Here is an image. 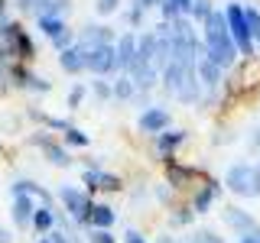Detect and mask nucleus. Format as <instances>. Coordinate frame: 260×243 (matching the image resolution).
Returning <instances> with one entry per match:
<instances>
[{"mask_svg":"<svg viewBox=\"0 0 260 243\" xmlns=\"http://www.w3.org/2000/svg\"><path fill=\"white\" fill-rule=\"evenodd\" d=\"M202 55L208 62H215L221 71L234 68L241 59L238 46H234L231 32H228V23H224V10H211L202 23Z\"/></svg>","mask_w":260,"mask_h":243,"instance_id":"f257e3e1","label":"nucleus"},{"mask_svg":"<svg viewBox=\"0 0 260 243\" xmlns=\"http://www.w3.org/2000/svg\"><path fill=\"white\" fill-rule=\"evenodd\" d=\"M0 43H4L10 62L29 65L36 59V43H32V36L23 29V23H16V20H7L4 26H0Z\"/></svg>","mask_w":260,"mask_h":243,"instance_id":"f03ea898","label":"nucleus"},{"mask_svg":"<svg viewBox=\"0 0 260 243\" xmlns=\"http://www.w3.org/2000/svg\"><path fill=\"white\" fill-rule=\"evenodd\" d=\"M221 185L238 198H260V166L257 162H234V166H228Z\"/></svg>","mask_w":260,"mask_h":243,"instance_id":"7ed1b4c3","label":"nucleus"},{"mask_svg":"<svg viewBox=\"0 0 260 243\" xmlns=\"http://www.w3.org/2000/svg\"><path fill=\"white\" fill-rule=\"evenodd\" d=\"M224 23H228V32H231L234 46L244 59H254V39H250V29H247V20H244V4H224Z\"/></svg>","mask_w":260,"mask_h":243,"instance_id":"20e7f679","label":"nucleus"},{"mask_svg":"<svg viewBox=\"0 0 260 243\" xmlns=\"http://www.w3.org/2000/svg\"><path fill=\"white\" fill-rule=\"evenodd\" d=\"M59 201L65 208V214L72 217V224L75 227H88V211H91V194L85 188H78V185H59Z\"/></svg>","mask_w":260,"mask_h":243,"instance_id":"39448f33","label":"nucleus"},{"mask_svg":"<svg viewBox=\"0 0 260 243\" xmlns=\"http://www.w3.org/2000/svg\"><path fill=\"white\" fill-rule=\"evenodd\" d=\"M29 143H32V146H39V149L46 152V159L52 162V166H59V169H69L72 162H75V159H72V152H69V146H65V143H55V140H52V133H46V130L32 133V136H29Z\"/></svg>","mask_w":260,"mask_h":243,"instance_id":"423d86ee","label":"nucleus"},{"mask_svg":"<svg viewBox=\"0 0 260 243\" xmlns=\"http://www.w3.org/2000/svg\"><path fill=\"white\" fill-rule=\"evenodd\" d=\"M81 185H85V191H120L124 188V178L114 175V172H104L101 166H88L85 172H81Z\"/></svg>","mask_w":260,"mask_h":243,"instance_id":"0eeeda50","label":"nucleus"},{"mask_svg":"<svg viewBox=\"0 0 260 243\" xmlns=\"http://www.w3.org/2000/svg\"><path fill=\"white\" fill-rule=\"evenodd\" d=\"M85 71H91L94 78H108L117 71V55H114V43L98 46L94 52L85 55Z\"/></svg>","mask_w":260,"mask_h":243,"instance_id":"6e6552de","label":"nucleus"},{"mask_svg":"<svg viewBox=\"0 0 260 243\" xmlns=\"http://www.w3.org/2000/svg\"><path fill=\"white\" fill-rule=\"evenodd\" d=\"M7 75H10V85H16V88H26V91H36V94H49V91H52V81H46L43 75L29 71L26 65H20V62H10Z\"/></svg>","mask_w":260,"mask_h":243,"instance_id":"1a4fd4ad","label":"nucleus"},{"mask_svg":"<svg viewBox=\"0 0 260 243\" xmlns=\"http://www.w3.org/2000/svg\"><path fill=\"white\" fill-rule=\"evenodd\" d=\"M108 43H114V29L104 26V23H91V26H85L75 36V49H78L81 55L94 52L98 46H108Z\"/></svg>","mask_w":260,"mask_h":243,"instance_id":"9d476101","label":"nucleus"},{"mask_svg":"<svg viewBox=\"0 0 260 243\" xmlns=\"http://www.w3.org/2000/svg\"><path fill=\"white\" fill-rule=\"evenodd\" d=\"M221 221H224L228 230H234L238 237H250V233L260 230L257 221H254V214H250V211H244V208H238V205H224Z\"/></svg>","mask_w":260,"mask_h":243,"instance_id":"9b49d317","label":"nucleus"},{"mask_svg":"<svg viewBox=\"0 0 260 243\" xmlns=\"http://www.w3.org/2000/svg\"><path fill=\"white\" fill-rule=\"evenodd\" d=\"M169 127H173V113L166 107H146L140 113V120H137V130L146 133V136H159V133H166Z\"/></svg>","mask_w":260,"mask_h":243,"instance_id":"f8f14e48","label":"nucleus"},{"mask_svg":"<svg viewBox=\"0 0 260 243\" xmlns=\"http://www.w3.org/2000/svg\"><path fill=\"white\" fill-rule=\"evenodd\" d=\"M195 178H205V172L202 169H195V166H182V162H176V159H169L166 162V185L169 188H189V185H195Z\"/></svg>","mask_w":260,"mask_h":243,"instance_id":"ddd939ff","label":"nucleus"},{"mask_svg":"<svg viewBox=\"0 0 260 243\" xmlns=\"http://www.w3.org/2000/svg\"><path fill=\"white\" fill-rule=\"evenodd\" d=\"M221 191H224V185L218 182V178H205V182H202L199 188H195L192 201H189L192 211H195V214H208V208L215 205V198H218Z\"/></svg>","mask_w":260,"mask_h":243,"instance_id":"4468645a","label":"nucleus"},{"mask_svg":"<svg viewBox=\"0 0 260 243\" xmlns=\"http://www.w3.org/2000/svg\"><path fill=\"white\" fill-rule=\"evenodd\" d=\"M260 85V59H247L238 68V75L231 78V94H241V91H250V88Z\"/></svg>","mask_w":260,"mask_h":243,"instance_id":"2eb2a0df","label":"nucleus"},{"mask_svg":"<svg viewBox=\"0 0 260 243\" xmlns=\"http://www.w3.org/2000/svg\"><path fill=\"white\" fill-rule=\"evenodd\" d=\"M114 55H117V71L127 75L130 62H134V55H137V32L134 29H124L117 39H114Z\"/></svg>","mask_w":260,"mask_h":243,"instance_id":"dca6fc26","label":"nucleus"},{"mask_svg":"<svg viewBox=\"0 0 260 243\" xmlns=\"http://www.w3.org/2000/svg\"><path fill=\"white\" fill-rule=\"evenodd\" d=\"M36 198H29V194H16L13 205H10V217L16 224V230H29L32 227V214H36Z\"/></svg>","mask_w":260,"mask_h":243,"instance_id":"f3484780","label":"nucleus"},{"mask_svg":"<svg viewBox=\"0 0 260 243\" xmlns=\"http://www.w3.org/2000/svg\"><path fill=\"white\" fill-rule=\"evenodd\" d=\"M185 130H166V133H159L156 136V156L162 162H169V159H176V149L185 143Z\"/></svg>","mask_w":260,"mask_h":243,"instance_id":"a211bd4d","label":"nucleus"},{"mask_svg":"<svg viewBox=\"0 0 260 243\" xmlns=\"http://www.w3.org/2000/svg\"><path fill=\"white\" fill-rule=\"evenodd\" d=\"M10 194H13V198H16V194H29V198H36V205L52 208V194H49L39 182H32V178H16V182L10 185Z\"/></svg>","mask_w":260,"mask_h":243,"instance_id":"6ab92c4d","label":"nucleus"},{"mask_svg":"<svg viewBox=\"0 0 260 243\" xmlns=\"http://www.w3.org/2000/svg\"><path fill=\"white\" fill-rule=\"evenodd\" d=\"M114 221H117V214H114L111 205H91V211H88V230H111Z\"/></svg>","mask_w":260,"mask_h":243,"instance_id":"aec40b11","label":"nucleus"},{"mask_svg":"<svg viewBox=\"0 0 260 243\" xmlns=\"http://www.w3.org/2000/svg\"><path fill=\"white\" fill-rule=\"evenodd\" d=\"M29 230H36L39 237H49V233L55 230V208L39 205L36 214H32V227H29Z\"/></svg>","mask_w":260,"mask_h":243,"instance_id":"412c9836","label":"nucleus"},{"mask_svg":"<svg viewBox=\"0 0 260 243\" xmlns=\"http://www.w3.org/2000/svg\"><path fill=\"white\" fill-rule=\"evenodd\" d=\"M59 68L65 75H81V71H85V55H81L75 46L65 49V52H59Z\"/></svg>","mask_w":260,"mask_h":243,"instance_id":"4be33fe9","label":"nucleus"},{"mask_svg":"<svg viewBox=\"0 0 260 243\" xmlns=\"http://www.w3.org/2000/svg\"><path fill=\"white\" fill-rule=\"evenodd\" d=\"M159 10H162V23H173L179 16H189L192 0H159Z\"/></svg>","mask_w":260,"mask_h":243,"instance_id":"5701e85b","label":"nucleus"},{"mask_svg":"<svg viewBox=\"0 0 260 243\" xmlns=\"http://www.w3.org/2000/svg\"><path fill=\"white\" fill-rule=\"evenodd\" d=\"M69 13H72V0H43L32 16H36V20L39 16H59V20H65Z\"/></svg>","mask_w":260,"mask_h":243,"instance_id":"b1692460","label":"nucleus"},{"mask_svg":"<svg viewBox=\"0 0 260 243\" xmlns=\"http://www.w3.org/2000/svg\"><path fill=\"white\" fill-rule=\"evenodd\" d=\"M36 26H39V32H43L49 43H52L55 36H62V32L69 29V23L59 20V16H39V20H36Z\"/></svg>","mask_w":260,"mask_h":243,"instance_id":"393cba45","label":"nucleus"},{"mask_svg":"<svg viewBox=\"0 0 260 243\" xmlns=\"http://www.w3.org/2000/svg\"><path fill=\"white\" fill-rule=\"evenodd\" d=\"M111 91H114V101H134L137 97V88H134V81H130L127 75H117L111 81Z\"/></svg>","mask_w":260,"mask_h":243,"instance_id":"a878e982","label":"nucleus"},{"mask_svg":"<svg viewBox=\"0 0 260 243\" xmlns=\"http://www.w3.org/2000/svg\"><path fill=\"white\" fill-rule=\"evenodd\" d=\"M192 217H195L192 205H173V208H169V224H173V227H185V224H192Z\"/></svg>","mask_w":260,"mask_h":243,"instance_id":"bb28decb","label":"nucleus"},{"mask_svg":"<svg viewBox=\"0 0 260 243\" xmlns=\"http://www.w3.org/2000/svg\"><path fill=\"white\" fill-rule=\"evenodd\" d=\"M244 20H247V29H250V39H254V46L260 43V10L254 4H244Z\"/></svg>","mask_w":260,"mask_h":243,"instance_id":"cd10ccee","label":"nucleus"},{"mask_svg":"<svg viewBox=\"0 0 260 243\" xmlns=\"http://www.w3.org/2000/svg\"><path fill=\"white\" fill-rule=\"evenodd\" d=\"M62 143H65V146H78V149H85V146L91 143V140H88V133H85V130H78V127H69V130L62 133Z\"/></svg>","mask_w":260,"mask_h":243,"instance_id":"c85d7f7f","label":"nucleus"},{"mask_svg":"<svg viewBox=\"0 0 260 243\" xmlns=\"http://www.w3.org/2000/svg\"><path fill=\"white\" fill-rule=\"evenodd\" d=\"M215 10V7H211V0H192V10H189V16L192 20H199V23H205V16Z\"/></svg>","mask_w":260,"mask_h":243,"instance_id":"c756f323","label":"nucleus"},{"mask_svg":"<svg viewBox=\"0 0 260 243\" xmlns=\"http://www.w3.org/2000/svg\"><path fill=\"white\" fill-rule=\"evenodd\" d=\"M195 243H224V237H218V230H211V227H199V230L192 233Z\"/></svg>","mask_w":260,"mask_h":243,"instance_id":"7c9ffc66","label":"nucleus"},{"mask_svg":"<svg viewBox=\"0 0 260 243\" xmlns=\"http://www.w3.org/2000/svg\"><path fill=\"white\" fill-rule=\"evenodd\" d=\"M85 94H88L85 85H72V88H69V110H78L81 101H85Z\"/></svg>","mask_w":260,"mask_h":243,"instance_id":"2f4dec72","label":"nucleus"},{"mask_svg":"<svg viewBox=\"0 0 260 243\" xmlns=\"http://www.w3.org/2000/svg\"><path fill=\"white\" fill-rule=\"evenodd\" d=\"M91 91H94L98 101H111V97H114V91H111V81H104V78L91 81Z\"/></svg>","mask_w":260,"mask_h":243,"instance_id":"473e14b6","label":"nucleus"},{"mask_svg":"<svg viewBox=\"0 0 260 243\" xmlns=\"http://www.w3.org/2000/svg\"><path fill=\"white\" fill-rule=\"evenodd\" d=\"M72 46H75V32H72V29H65L62 36L52 39V49H55V52H65V49H72Z\"/></svg>","mask_w":260,"mask_h":243,"instance_id":"72a5a7b5","label":"nucleus"},{"mask_svg":"<svg viewBox=\"0 0 260 243\" xmlns=\"http://www.w3.org/2000/svg\"><path fill=\"white\" fill-rule=\"evenodd\" d=\"M94 10L101 16H111V13L120 10V0H94Z\"/></svg>","mask_w":260,"mask_h":243,"instance_id":"f704fd0d","label":"nucleus"},{"mask_svg":"<svg viewBox=\"0 0 260 243\" xmlns=\"http://www.w3.org/2000/svg\"><path fill=\"white\" fill-rule=\"evenodd\" d=\"M88 240L91 243H117V237L111 230H88Z\"/></svg>","mask_w":260,"mask_h":243,"instance_id":"c9c22d12","label":"nucleus"},{"mask_svg":"<svg viewBox=\"0 0 260 243\" xmlns=\"http://www.w3.org/2000/svg\"><path fill=\"white\" fill-rule=\"evenodd\" d=\"M127 23H130V26H134V29H140V23H143V10H140V7H130V10H127Z\"/></svg>","mask_w":260,"mask_h":243,"instance_id":"e433bc0d","label":"nucleus"},{"mask_svg":"<svg viewBox=\"0 0 260 243\" xmlns=\"http://www.w3.org/2000/svg\"><path fill=\"white\" fill-rule=\"evenodd\" d=\"M13 4H16V10H23V13H36L43 0H13Z\"/></svg>","mask_w":260,"mask_h":243,"instance_id":"4c0bfd02","label":"nucleus"},{"mask_svg":"<svg viewBox=\"0 0 260 243\" xmlns=\"http://www.w3.org/2000/svg\"><path fill=\"white\" fill-rule=\"evenodd\" d=\"M124 243H146V237L140 230H134V227H130V230H124Z\"/></svg>","mask_w":260,"mask_h":243,"instance_id":"58836bf2","label":"nucleus"},{"mask_svg":"<svg viewBox=\"0 0 260 243\" xmlns=\"http://www.w3.org/2000/svg\"><path fill=\"white\" fill-rule=\"evenodd\" d=\"M7 68H10V65H4V62H0V94H4L7 88H10V75H7Z\"/></svg>","mask_w":260,"mask_h":243,"instance_id":"ea45409f","label":"nucleus"},{"mask_svg":"<svg viewBox=\"0 0 260 243\" xmlns=\"http://www.w3.org/2000/svg\"><path fill=\"white\" fill-rule=\"evenodd\" d=\"M0 243H13V230L4 227V224H0Z\"/></svg>","mask_w":260,"mask_h":243,"instance_id":"a19ab883","label":"nucleus"},{"mask_svg":"<svg viewBox=\"0 0 260 243\" xmlns=\"http://www.w3.org/2000/svg\"><path fill=\"white\" fill-rule=\"evenodd\" d=\"M257 237H260V230H257V233H250V237H238V240H234V243H260Z\"/></svg>","mask_w":260,"mask_h":243,"instance_id":"79ce46f5","label":"nucleus"},{"mask_svg":"<svg viewBox=\"0 0 260 243\" xmlns=\"http://www.w3.org/2000/svg\"><path fill=\"white\" fill-rule=\"evenodd\" d=\"M156 243H182V240H176L173 233H162V237H156Z\"/></svg>","mask_w":260,"mask_h":243,"instance_id":"37998d69","label":"nucleus"},{"mask_svg":"<svg viewBox=\"0 0 260 243\" xmlns=\"http://www.w3.org/2000/svg\"><path fill=\"white\" fill-rule=\"evenodd\" d=\"M36 243H52V237H39V240H36Z\"/></svg>","mask_w":260,"mask_h":243,"instance_id":"c03bdc74","label":"nucleus"},{"mask_svg":"<svg viewBox=\"0 0 260 243\" xmlns=\"http://www.w3.org/2000/svg\"><path fill=\"white\" fill-rule=\"evenodd\" d=\"M257 240H260V237H257Z\"/></svg>","mask_w":260,"mask_h":243,"instance_id":"a18cd8bd","label":"nucleus"},{"mask_svg":"<svg viewBox=\"0 0 260 243\" xmlns=\"http://www.w3.org/2000/svg\"><path fill=\"white\" fill-rule=\"evenodd\" d=\"M257 46H260V43H257Z\"/></svg>","mask_w":260,"mask_h":243,"instance_id":"49530a36","label":"nucleus"}]
</instances>
